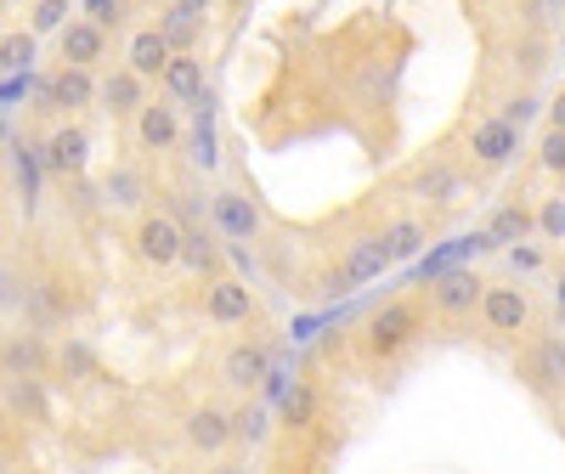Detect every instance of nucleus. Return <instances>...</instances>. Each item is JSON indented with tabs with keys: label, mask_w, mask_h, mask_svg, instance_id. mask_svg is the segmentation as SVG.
I'll return each mask as SVG.
<instances>
[{
	"label": "nucleus",
	"mask_w": 565,
	"mask_h": 474,
	"mask_svg": "<svg viewBox=\"0 0 565 474\" xmlns=\"http://www.w3.org/2000/svg\"><path fill=\"white\" fill-rule=\"evenodd\" d=\"M204 311H210V322H249L255 316V289L244 277H215L210 294H204Z\"/></svg>",
	"instance_id": "7ed1b4c3"
},
{
	"label": "nucleus",
	"mask_w": 565,
	"mask_h": 474,
	"mask_svg": "<svg viewBox=\"0 0 565 474\" xmlns=\"http://www.w3.org/2000/svg\"><path fill=\"white\" fill-rule=\"evenodd\" d=\"M186 441H193L199 452H221L232 441V418L221 407H199L193 418H186Z\"/></svg>",
	"instance_id": "6ab92c4d"
},
{
	"label": "nucleus",
	"mask_w": 565,
	"mask_h": 474,
	"mask_svg": "<svg viewBox=\"0 0 565 474\" xmlns=\"http://www.w3.org/2000/svg\"><path fill=\"white\" fill-rule=\"evenodd\" d=\"M29 63H34V29H18V34L0 29V68L18 74V68H29Z\"/></svg>",
	"instance_id": "b1692460"
},
{
	"label": "nucleus",
	"mask_w": 565,
	"mask_h": 474,
	"mask_svg": "<svg viewBox=\"0 0 565 474\" xmlns=\"http://www.w3.org/2000/svg\"><path fill=\"white\" fill-rule=\"evenodd\" d=\"M526 231H532V215H526L521 204H509V209H498V215H492V226H487V244H521Z\"/></svg>",
	"instance_id": "5701e85b"
},
{
	"label": "nucleus",
	"mask_w": 565,
	"mask_h": 474,
	"mask_svg": "<svg viewBox=\"0 0 565 474\" xmlns=\"http://www.w3.org/2000/svg\"><path fill=\"white\" fill-rule=\"evenodd\" d=\"M481 294H487V282L476 277V271H441L436 282H430V305L441 311V316H469L481 305Z\"/></svg>",
	"instance_id": "f03ea898"
},
{
	"label": "nucleus",
	"mask_w": 565,
	"mask_h": 474,
	"mask_svg": "<svg viewBox=\"0 0 565 474\" xmlns=\"http://www.w3.org/2000/svg\"><path fill=\"white\" fill-rule=\"evenodd\" d=\"M52 367V351H45L34 334H18V340H0V373H45Z\"/></svg>",
	"instance_id": "ddd939ff"
},
{
	"label": "nucleus",
	"mask_w": 565,
	"mask_h": 474,
	"mask_svg": "<svg viewBox=\"0 0 565 474\" xmlns=\"http://www.w3.org/2000/svg\"><path fill=\"white\" fill-rule=\"evenodd\" d=\"M159 34L170 40V52H193L199 34H204V12H193V7H181V0H175V7L159 18Z\"/></svg>",
	"instance_id": "aec40b11"
},
{
	"label": "nucleus",
	"mask_w": 565,
	"mask_h": 474,
	"mask_svg": "<svg viewBox=\"0 0 565 474\" xmlns=\"http://www.w3.org/2000/svg\"><path fill=\"white\" fill-rule=\"evenodd\" d=\"M57 45H63V63L90 68V63H103V52H108V29H97V23H63Z\"/></svg>",
	"instance_id": "1a4fd4ad"
},
{
	"label": "nucleus",
	"mask_w": 565,
	"mask_h": 474,
	"mask_svg": "<svg viewBox=\"0 0 565 474\" xmlns=\"http://www.w3.org/2000/svg\"><path fill=\"white\" fill-rule=\"evenodd\" d=\"M413 334H418V311H413V305H385V311L367 316V351H373V356L407 351Z\"/></svg>",
	"instance_id": "f257e3e1"
},
{
	"label": "nucleus",
	"mask_w": 565,
	"mask_h": 474,
	"mask_svg": "<svg viewBox=\"0 0 565 474\" xmlns=\"http://www.w3.org/2000/svg\"><path fill=\"white\" fill-rule=\"evenodd\" d=\"M385 266H391L385 237H356L351 255H345V277H351V282H373V277H385Z\"/></svg>",
	"instance_id": "a211bd4d"
},
{
	"label": "nucleus",
	"mask_w": 565,
	"mask_h": 474,
	"mask_svg": "<svg viewBox=\"0 0 565 474\" xmlns=\"http://www.w3.org/2000/svg\"><path fill=\"white\" fill-rule=\"evenodd\" d=\"M40 97H45V108H90L97 103V79H90V68L63 63L52 79L40 85Z\"/></svg>",
	"instance_id": "20e7f679"
},
{
	"label": "nucleus",
	"mask_w": 565,
	"mask_h": 474,
	"mask_svg": "<svg viewBox=\"0 0 565 474\" xmlns=\"http://www.w3.org/2000/svg\"><path fill=\"white\" fill-rule=\"evenodd\" d=\"M90 23H97V29H119V0H90Z\"/></svg>",
	"instance_id": "f704fd0d"
},
{
	"label": "nucleus",
	"mask_w": 565,
	"mask_h": 474,
	"mask_svg": "<svg viewBox=\"0 0 565 474\" xmlns=\"http://www.w3.org/2000/svg\"><path fill=\"white\" fill-rule=\"evenodd\" d=\"M537 226H543V237H565V198H548L543 215H537Z\"/></svg>",
	"instance_id": "473e14b6"
},
{
	"label": "nucleus",
	"mask_w": 565,
	"mask_h": 474,
	"mask_svg": "<svg viewBox=\"0 0 565 474\" xmlns=\"http://www.w3.org/2000/svg\"><path fill=\"white\" fill-rule=\"evenodd\" d=\"M181 266H193L204 277H221V249L210 244L204 231H181Z\"/></svg>",
	"instance_id": "4be33fe9"
},
{
	"label": "nucleus",
	"mask_w": 565,
	"mask_h": 474,
	"mask_svg": "<svg viewBox=\"0 0 565 474\" xmlns=\"http://www.w3.org/2000/svg\"><path fill=\"white\" fill-rule=\"evenodd\" d=\"M130 74H141V79H159L164 74V63H170V40L159 34V29H141L136 40H130Z\"/></svg>",
	"instance_id": "2eb2a0df"
},
{
	"label": "nucleus",
	"mask_w": 565,
	"mask_h": 474,
	"mask_svg": "<svg viewBox=\"0 0 565 474\" xmlns=\"http://www.w3.org/2000/svg\"><path fill=\"white\" fill-rule=\"evenodd\" d=\"M136 136H141V148L148 153H164L181 141V114L170 103H141L136 108Z\"/></svg>",
	"instance_id": "0eeeda50"
},
{
	"label": "nucleus",
	"mask_w": 565,
	"mask_h": 474,
	"mask_svg": "<svg viewBox=\"0 0 565 474\" xmlns=\"http://www.w3.org/2000/svg\"><path fill=\"white\" fill-rule=\"evenodd\" d=\"M385 249H391V260H413V255L424 249V226H418V220H396V226L385 231Z\"/></svg>",
	"instance_id": "a878e982"
},
{
	"label": "nucleus",
	"mask_w": 565,
	"mask_h": 474,
	"mask_svg": "<svg viewBox=\"0 0 565 474\" xmlns=\"http://www.w3.org/2000/svg\"><path fill=\"white\" fill-rule=\"evenodd\" d=\"M63 23H68V0H34V12H29L34 34H57Z\"/></svg>",
	"instance_id": "c85d7f7f"
},
{
	"label": "nucleus",
	"mask_w": 565,
	"mask_h": 474,
	"mask_svg": "<svg viewBox=\"0 0 565 474\" xmlns=\"http://www.w3.org/2000/svg\"><path fill=\"white\" fill-rule=\"evenodd\" d=\"M481 316H487L492 334H521L526 316H532V305H526L521 289H487V294H481Z\"/></svg>",
	"instance_id": "6e6552de"
},
{
	"label": "nucleus",
	"mask_w": 565,
	"mask_h": 474,
	"mask_svg": "<svg viewBox=\"0 0 565 474\" xmlns=\"http://www.w3.org/2000/svg\"><path fill=\"white\" fill-rule=\"evenodd\" d=\"M537 159H543V170L565 175V130H548V136H543V148H537Z\"/></svg>",
	"instance_id": "7c9ffc66"
},
{
	"label": "nucleus",
	"mask_w": 565,
	"mask_h": 474,
	"mask_svg": "<svg viewBox=\"0 0 565 474\" xmlns=\"http://www.w3.org/2000/svg\"><path fill=\"white\" fill-rule=\"evenodd\" d=\"M260 435H266V412L260 407L232 412V441H260Z\"/></svg>",
	"instance_id": "c756f323"
},
{
	"label": "nucleus",
	"mask_w": 565,
	"mask_h": 474,
	"mask_svg": "<svg viewBox=\"0 0 565 474\" xmlns=\"http://www.w3.org/2000/svg\"><path fill=\"white\" fill-rule=\"evenodd\" d=\"M311 407H317V401H311V390H306V385H295L289 396H282V418H289V423H306V418H311Z\"/></svg>",
	"instance_id": "2f4dec72"
},
{
	"label": "nucleus",
	"mask_w": 565,
	"mask_h": 474,
	"mask_svg": "<svg viewBox=\"0 0 565 474\" xmlns=\"http://www.w3.org/2000/svg\"><path fill=\"white\" fill-rule=\"evenodd\" d=\"M215 226H221V237H232V244H249V237L260 231V209L244 193H215Z\"/></svg>",
	"instance_id": "9d476101"
},
{
	"label": "nucleus",
	"mask_w": 565,
	"mask_h": 474,
	"mask_svg": "<svg viewBox=\"0 0 565 474\" xmlns=\"http://www.w3.org/2000/svg\"><path fill=\"white\" fill-rule=\"evenodd\" d=\"M418 193L430 198V204H441V209H447V204L458 198V175H452L447 164H430V170L418 175Z\"/></svg>",
	"instance_id": "393cba45"
},
{
	"label": "nucleus",
	"mask_w": 565,
	"mask_h": 474,
	"mask_svg": "<svg viewBox=\"0 0 565 474\" xmlns=\"http://www.w3.org/2000/svg\"><path fill=\"white\" fill-rule=\"evenodd\" d=\"M164 85H170V97L193 103L199 90H204V63H199L193 52H170V63H164Z\"/></svg>",
	"instance_id": "412c9836"
},
{
	"label": "nucleus",
	"mask_w": 565,
	"mask_h": 474,
	"mask_svg": "<svg viewBox=\"0 0 565 474\" xmlns=\"http://www.w3.org/2000/svg\"><path fill=\"white\" fill-rule=\"evenodd\" d=\"M509 266H514V271H537V266H543V249H532V244H514V249H509Z\"/></svg>",
	"instance_id": "72a5a7b5"
},
{
	"label": "nucleus",
	"mask_w": 565,
	"mask_h": 474,
	"mask_svg": "<svg viewBox=\"0 0 565 474\" xmlns=\"http://www.w3.org/2000/svg\"><path fill=\"white\" fill-rule=\"evenodd\" d=\"M526 378H532V390H559L565 385V340H537L532 362H526Z\"/></svg>",
	"instance_id": "f8f14e48"
},
{
	"label": "nucleus",
	"mask_w": 565,
	"mask_h": 474,
	"mask_svg": "<svg viewBox=\"0 0 565 474\" xmlns=\"http://www.w3.org/2000/svg\"><path fill=\"white\" fill-rule=\"evenodd\" d=\"M514 148H521V125H509V119L476 125V159H481V164H503Z\"/></svg>",
	"instance_id": "4468645a"
},
{
	"label": "nucleus",
	"mask_w": 565,
	"mask_h": 474,
	"mask_svg": "<svg viewBox=\"0 0 565 474\" xmlns=\"http://www.w3.org/2000/svg\"><path fill=\"white\" fill-rule=\"evenodd\" d=\"M532 114H537V103H532V97H514V103H509V114H503V119H509V125H526V119H532Z\"/></svg>",
	"instance_id": "c9c22d12"
},
{
	"label": "nucleus",
	"mask_w": 565,
	"mask_h": 474,
	"mask_svg": "<svg viewBox=\"0 0 565 474\" xmlns=\"http://www.w3.org/2000/svg\"><path fill=\"white\" fill-rule=\"evenodd\" d=\"M181 7H193V12H210V7H215V0H181Z\"/></svg>",
	"instance_id": "4c0bfd02"
},
{
	"label": "nucleus",
	"mask_w": 565,
	"mask_h": 474,
	"mask_svg": "<svg viewBox=\"0 0 565 474\" xmlns=\"http://www.w3.org/2000/svg\"><path fill=\"white\" fill-rule=\"evenodd\" d=\"M85 159H90V130L85 125H63L45 141V170L52 175H85Z\"/></svg>",
	"instance_id": "39448f33"
},
{
	"label": "nucleus",
	"mask_w": 565,
	"mask_h": 474,
	"mask_svg": "<svg viewBox=\"0 0 565 474\" xmlns=\"http://www.w3.org/2000/svg\"><path fill=\"white\" fill-rule=\"evenodd\" d=\"M548 119H554V130H565V90H559V97L548 103Z\"/></svg>",
	"instance_id": "e433bc0d"
},
{
	"label": "nucleus",
	"mask_w": 565,
	"mask_h": 474,
	"mask_svg": "<svg viewBox=\"0 0 565 474\" xmlns=\"http://www.w3.org/2000/svg\"><path fill=\"white\" fill-rule=\"evenodd\" d=\"M57 367H63L68 378H97V356H90V345H79V340H68V345L57 351Z\"/></svg>",
	"instance_id": "cd10ccee"
},
{
	"label": "nucleus",
	"mask_w": 565,
	"mask_h": 474,
	"mask_svg": "<svg viewBox=\"0 0 565 474\" xmlns=\"http://www.w3.org/2000/svg\"><path fill=\"white\" fill-rule=\"evenodd\" d=\"M103 193H108L114 209H136V204H141V175H136V170H114Z\"/></svg>",
	"instance_id": "bb28decb"
},
{
	"label": "nucleus",
	"mask_w": 565,
	"mask_h": 474,
	"mask_svg": "<svg viewBox=\"0 0 565 474\" xmlns=\"http://www.w3.org/2000/svg\"><path fill=\"white\" fill-rule=\"evenodd\" d=\"M136 249H141V260H153V266H175L181 260V226L170 215H148L136 226Z\"/></svg>",
	"instance_id": "423d86ee"
},
{
	"label": "nucleus",
	"mask_w": 565,
	"mask_h": 474,
	"mask_svg": "<svg viewBox=\"0 0 565 474\" xmlns=\"http://www.w3.org/2000/svg\"><path fill=\"white\" fill-rule=\"evenodd\" d=\"M7 407H12L18 418H34V423L52 418V401H45V390H40V373H12V385H7Z\"/></svg>",
	"instance_id": "f3484780"
},
{
	"label": "nucleus",
	"mask_w": 565,
	"mask_h": 474,
	"mask_svg": "<svg viewBox=\"0 0 565 474\" xmlns=\"http://www.w3.org/2000/svg\"><path fill=\"white\" fill-rule=\"evenodd\" d=\"M266 367H271L266 345H232L221 362V378L232 390H255V385H266Z\"/></svg>",
	"instance_id": "9b49d317"
},
{
	"label": "nucleus",
	"mask_w": 565,
	"mask_h": 474,
	"mask_svg": "<svg viewBox=\"0 0 565 474\" xmlns=\"http://www.w3.org/2000/svg\"><path fill=\"white\" fill-rule=\"evenodd\" d=\"M141 90H148V79L130 74V68H119V74H108V79L97 85V97L108 103V114H114V119H125V114H136V108H141Z\"/></svg>",
	"instance_id": "dca6fc26"
}]
</instances>
